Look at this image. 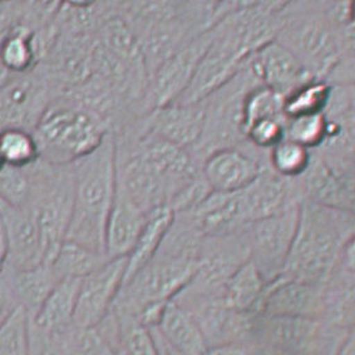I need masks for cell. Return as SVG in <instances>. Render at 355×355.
<instances>
[{"label":"cell","instance_id":"obj_1","mask_svg":"<svg viewBox=\"0 0 355 355\" xmlns=\"http://www.w3.org/2000/svg\"><path fill=\"white\" fill-rule=\"evenodd\" d=\"M202 239L189 217L175 215L156 255L123 284L113 308L136 316L148 305L168 303L193 277Z\"/></svg>","mask_w":355,"mask_h":355},{"label":"cell","instance_id":"obj_2","mask_svg":"<svg viewBox=\"0 0 355 355\" xmlns=\"http://www.w3.org/2000/svg\"><path fill=\"white\" fill-rule=\"evenodd\" d=\"M275 40L314 78L328 79L344 60H355L354 26H339L327 1H285Z\"/></svg>","mask_w":355,"mask_h":355},{"label":"cell","instance_id":"obj_3","mask_svg":"<svg viewBox=\"0 0 355 355\" xmlns=\"http://www.w3.org/2000/svg\"><path fill=\"white\" fill-rule=\"evenodd\" d=\"M354 240L355 212L302 201L284 277L324 285L345 246Z\"/></svg>","mask_w":355,"mask_h":355},{"label":"cell","instance_id":"obj_4","mask_svg":"<svg viewBox=\"0 0 355 355\" xmlns=\"http://www.w3.org/2000/svg\"><path fill=\"white\" fill-rule=\"evenodd\" d=\"M74 200L67 241L105 254V226L116 186V145L112 132L85 157L72 164Z\"/></svg>","mask_w":355,"mask_h":355},{"label":"cell","instance_id":"obj_5","mask_svg":"<svg viewBox=\"0 0 355 355\" xmlns=\"http://www.w3.org/2000/svg\"><path fill=\"white\" fill-rule=\"evenodd\" d=\"M32 132L42 159L72 165L96 150L111 131L97 114L62 94L46 105Z\"/></svg>","mask_w":355,"mask_h":355},{"label":"cell","instance_id":"obj_6","mask_svg":"<svg viewBox=\"0 0 355 355\" xmlns=\"http://www.w3.org/2000/svg\"><path fill=\"white\" fill-rule=\"evenodd\" d=\"M29 196L26 209L32 212L40 227L46 263L55 257L66 241L74 200L72 165L52 164L42 159L28 168Z\"/></svg>","mask_w":355,"mask_h":355},{"label":"cell","instance_id":"obj_7","mask_svg":"<svg viewBox=\"0 0 355 355\" xmlns=\"http://www.w3.org/2000/svg\"><path fill=\"white\" fill-rule=\"evenodd\" d=\"M260 85L243 67L225 86L201 101L205 107V127L202 136L191 153L200 166L212 152L245 144L243 132V96L251 87Z\"/></svg>","mask_w":355,"mask_h":355},{"label":"cell","instance_id":"obj_8","mask_svg":"<svg viewBox=\"0 0 355 355\" xmlns=\"http://www.w3.org/2000/svg\"><path fill=\"white\" fill-rule=\"evenodd\" d=\"M295 181L302 201L355 212V158L314 150L306 171Z\"/></svg>","mask_w":355,"mask_h":355},{"label":"cell","instance_id":"obj_9","mask_svg":"<svg viewBox=\"0 0 355 355\" xmlns=\"http://www.w3.org/2000/svg\"><path fill=\"white\" fill-rule=\"evenodd\" d=\"M299 205L255 221L246 229L250 260L266 283L283 275L295 237Z\"/></svg>","mask_w":355,"mask_h":355},{"label":"cell","instance_id":"obj_10","mask_svg":"<svg viewBox=\"0 0 355 355\" xmlns=\"http://www.w3.org/2000/svg\"><path fill=\"white\" fill-rule=\"evenodd\" d=\"M212 40V29L191 40L152 73L147 89V110L151 112L178 101L198 71Z\"/></svg>","mask_w":355,"mask_h":355},{"label":"cell","instance_id":"obj_11","mask_svg":"<svg viewBox=\"0 0 355 355\" xmlns=\"http://www.w3.org/2000/svg\"><path fill=\"white\" fill-rule=\"evenodd\" d=\"M125 272V257L110 259L80 280L74 311L77 328L94 329L105 320L122 289Z\"/></svg>","mask_w":355,"mask_h":355},{"label":"cell","instance_id":"obj_12","mask_svg":"<svg viewBox=\"0 0 355 355\" xmlns=\"http://www.w3.org/2000/svg\"><path fill=\"white\" fill-rule=\"evenodd\" d=\"M268 166V152L245 142L212 152L201 164V175L212 192L232 193L248 187Z\"/></svg>","mask_w":355,"mask_h":355},{"label":"cell","instance_id":"obj_13","mask_svg":"<svg viewBox=\"0 0 355 355\" xmlns=\"http://www.w3.org/2000/svg\"><path fill=\"white\" fill-rule=\"evenodd\" d=\"M322 285L280 277L266 284L257 314L322 320Z\"/></svg>","mask_w":355,"mask_h":355},{"label":"cell","instance_id":"obj_14","mask_svg":"<svg viewBox=\"0 0 355 355\" xmlns=\"http://www.w3.org/2000/svg\"><path fill=\"white\" fill-rule=\"evenodd\" d=\"M245 67L261 86L286 97L311 77L288 48L271 40L252 53Z\"/></svg>","mask_w":355,"mask_h":355},{"label":"cell","instance_id":"obj_15","mask_svg":"<svg viewBox=\"0 0 355 355\" xmlns=\"http://www.w3.org/2000/svg\"><path fill=\"white\" fill-rule=\"evenodd\" d=\"M0 217L8 237V260L4 269H32L46 263V249L32 212L0 201Z\"/></svg>","mask_w":355,"mask_h":355},{"label":"cell","instance_id":"obj_16","mask_svg":"<svg viewBox=\"0 0 355 355\" xmlns=\"http://www.w3.org/2000/svg\"><path fill=\"white\" fill-rule=\"evenodd\" d=\"M139 121L146 131L191 151L198 145L204 132V103L164 105L152 110Z\"/></svg>","mask_w":355,"mask_h":355},{"label":"cell","instance_id":"obj_17","mask_svg":"<svg viewBox=\"0 0 355 355\" xmlns=\"http://www.w3.org/2000/svg\"><path fill=\"white\" fill-rule=\"evenodd\" d=\"M240 198L249 225L302 202L295 180L277 176L269 166L263 168L254 182L240 191Z\"/></svg>","mask_w":355,"mask_h":355},{"label":"cell","instance_id":"obj_18","mask_svg":"<svg viewBox=\"0 0 355 355\" xmlns=\"http://www.w3.org/2000/svg\"><path fill=\"white\" fill-rule=\"evenodd\" d=\"M147 216L117 182L105 226V255L110 259L127 257L145 226Z\"/></svg>","mask_w":355,"mask_h":355},{"label":"cell","instance_id":"obj_19","mask_svg":"<svg viewBox=\"0 0 355 355\" xmlns=\"http://www.w3.org/2000/svg\"><path fill=\"white\" fill-rule=\"evenodd\" d=\"M166 347L182 355H205L209 350L195 318L184 306L170 300L156 329Z\"/></svg>","mask_w":355,"mask_h":355},{"label":"cell","instance_id":"obj_20","mask_svg":"<svg viewBox=\"0 0 355 355\" xmlns=\"http://www.w3.org/2000/svg\"><path fill=\"white\" fill-rule=\"evenodd\" d=\"M3 272L15 303L29 318H33L40 311L54 286L60 282L51 263H42L32 269H4Z\"/></svg>","mask_w":355,"mask_h":355},{"label":"cell","instance_id":"obj_21","mask_svg":"<svg viewBox=\"0 0 355 355\" xmlns=\"http://www.w3.org/2000/svg\"><path fill=\"white\" fill-rule=\"evenodd\" d=\"M42 55L40 32L32 26H18L0 40V66L10 76L33 72Z\"/></svg>","mask_w":355,"mask_h":355},{"label":"cell","instance_id":"obj_22","mask_svg":"<svg viewBox=\"0 0 355 355\" xmlns=\"http://www.w3.org/2000/svg\"><path fill=\"white\" fill-rule=\"evenodd\" d=\"M173 217L175 214L170 207H161L148 214L137 241L132 248L131 252L125 257L123 284L127 283L133 275H136L156 255L171 226Z\"/></svg>","mask_w":355,"mask_h":355},{"label":"cell","instance_id":"obj_23","mask_svg":"<svg viewBox=\"0 0 355 355\" xmlns=\"http://www.w3.org/2000/svg\"><path fill=\"white\" fill-rule=\"evenodd\" d=\"M78 279H63L54 286L40 311L31 318L43 329L60 333L74 327V311L78 296Z\"/></svg>","mask_w":355,"mask_h":355},{"label":"cell","instance_id":"obj_24","mask_svg":"<svg viewBox=\"0 0 355 355\" xmlns=\"http://www.w3.org/2000/svg\"><path fill=\"white\" fill-rule=\"evenodd\" d=\"M266 284L257 266L249 260L234 272L225 285L223 300L237 311L257 314Z\"/></svg>","mask_w":355,"mask_h":355},{"label":"cell","instance_id":"obj_25","mask_svg":"<svg viewBox=\"0 0 355 355\" xmlns=\"http://www.w3.org/2000/svg\"><path fill=\"white\" fill-rule=\"evenodd\" d=\"M110 257L102 252L91 250L78 243L64 241L60 245L55 257L51 261L54 272L60 280L63 279H78L89 275L94 270L107 263Z\"/></svg>","mask_w":355,"mask_h":355},{"label":"cell","instance_id":"obj_26","mask_svg":"<svg viewBox=\"0 0 355 355\" xmlns=\"http://www.w3.org/2000/svg\"><path fill=\"white\" fill-rule=\"evenodd\" d=\"M333 86L325 79L310 78L284 97L285 119L325 113Z\"/></svg>","mask_w":355,"mask_h":355},{"label":"cell","instance_id":"obj_27","mask_svg":"<svg viewBox=\"0 0 355 355\" xmlns=\"http://www.w3.org/2000/svg\"><path fill=\"white\" fill-rule=\"evenodd\" d=\"M0 156L4 165L29 168L40 159V146L33 132L21 127L0 130Z\"/></svg>","mask_w":355,"mask_h":355},{"label":"cell","instance_id":"obj_28","mask_svg":"<svg viewBox=\"0 0 355 355\" xmlns=\"http://www.w3.org/2000/svg\"><path fill=\"white\" fill-rule=\"evenodd\" d=\"M243 132L260 121L270 119H285L284 116V97L261 85L251 87L243 96Z\"/></svg>","mask_w":355,"mask_h":355},{"label":"cell","instance_id":"obj_29","mask_svg":"<svg viewBox=\"0 0 355 355\" xmlns=\"http://www.w3.org/2000/svg\"><path fill=\"white\" fill-rule=\"evenodd\" d=\"M311 151L294 141L284 139L268 152V166L277 176L297 180L309 166Z\"/></svg>","mask_w":355,"mask_h":355},{"label":"cell","instance_id":"obj_30","mask_svg":"<svg viewBox=\"0 0 355 355\" xmlns=\"http://www.w3.org/2000/svg\"><path fill=\"white\" fill-rule=\"evenodd\" d=\"M76 325L60 333H52L38 327L29 318L28 355H74Z\"/></svg>","mask_w":355,"mask_h":355},{"label":"cell","instance_id":"obj_31","mask_svg":"<svg viewBox=\"0 0 355 355\" xmlns=\"http://www.w3.org/2000/svg\"><path fill=\"white\" fill-rule=\"evenodd\" d=\"M327 136V119L322 114L285 119V139L294 141L314 151L322 145Z\"/></svg>","mask_w":355,"mask_h":355},{"label":"cell","instance_id":"obj_32","mask_svg":"<svg viewBox=\"0 0 355 355\" xmlns=\"http://www.w3.org/2000/svg\"><path fill=\"white\" fill-rule=\"evenodd\" d=\"M28 349L29 316L18 306L0 325V355H28Z\"/></svg>","mask_w":355,"mask_h":355},{"label":"cell","instance_id":"obj_33","mask_svg":"<svg viewBox=\"0 0 355 355\" xmlns=\"http://www.w3.org/2000/svg\"><path fill=\"white\" fill-rule=\"evenodd\" d=\"M28 196V168L3 166L0 168V201L14 207H26Z\"/></svg>","mask_w":355,"mask_h":355},{"label":"cell","instance_id":"obj_34","mask_svg":"<svg viewBox=\"0 0 355 355\" xmlns=\"http://www.w3.org/2000/svg\"><path fill=\"white\" fill-rule=\"evenodd\" d=\"M284 139L285 119H263L245 132V141L259 151L269 152Z\"/></svg>","mask_w":355,"mask_h":355},{"label":"cell","instance_id":"obj_35","mask_svg":"<svg viewBox=\"0 0 355 355\" xmlns=\"http://www.w3.org/2000/svg\"><path fill=\"white\" fill-rule=\"evenodd\" d=\"M74 355H117L116 350L97 329H79L74 333Z\"/></svg>","mask_w":355,"mask_h":355},{"label":"cell","instance_id":"obj_36","mask_svg":"<svg viewBox=\"0 0 355 355\" xmlns=\"http://www.w3.org/2000/svg\"><path fill=\"white\" fill-rule=\"evenodd\" d=\"M18 308L3 271H0V325Z\"/></svg>","mask_w":355,"mask_h":355},{"label":"cell","instance_id":"obj_37","mask_svg":"<svg viewBox=\"0 0 355 355\" xmlns=\"http://www.w3.org/2000/svg\"><path fill=\"white\" fill-rule=\"evenodd\" d=\"M245 347L246 355H291L285 353L280 349L272 348L270 345L263 344V343L251 342L248 343Z\"/></svg>","mask_w":355,"mask_h":355},{"label":"cell","instance_id":"obj_38","mask_svg":"<svg viewBox=\"0 0 355 355\" xmlns=\"http://www.w3.org/2000/svg\"><path fill=\"white\" fill-rule=\"evenodd\" d=\"M205 355H246V350L243 345H225L209 349Z\"/></svg>","mask_w":355,"mask_h":355},{"label":"cell","instance_id":"obj_39","mask_svg":"<svg viewBox=\"0 0 355 355\" xmlns=\"http://www.w3.org/2000/svg\"><path fill=\"white\" fill-rule=\"evenodd\" d=\"M8 260V237L4 223L0 217V271L6 268Z\"/></svg>","mask_w":355,"mask_h":355},{"label":"cell","instance_id":"obj_40","mask_svg":"<svg viewBox=\"0 0 355 355\" xmlns=\"http://www.w3.org/2000/svg\"><path fill=\"white\" fill-rule=\"evenodd\" d=\"M336 355H355V333H352L343 342Z\"/></svg>","mask_w":355,"mask_h":355},{"label":"cell","instance_id":"obj_41","mask_svg":"<svg viewBox=\"0 0 355 355\" xmlns=\"http://www.w3.org/2000/svg\"><path fill=\"white\" fill-rule=\"evenodd\" d=\"M151 331L153 336H155V339H156V342H157L158 345H159V348L162 350L164 355H182L178 353V352H175V350H172V349L168 348V347H166L165 343L162 342V339L159 338L156 330L151 329Z\"/></svg>","mask_w":355,"mask_h":355},{"label":"cell","instance_id":"obj_42","mask_svg":"<svg viewBox=\"0 0 355 355\" xmlns=\"http://www.w3.org/2000/svg\"><path fill=\"white\" fill-rule=\"evenodd\" d=\"M152 336H153V334H152ZM153 338H155V336H153ZM155 340H156V339H155ZM156 344H157V342H156ZM157 347H158V350H159V355H164V353H162V350H161V348H159V345H158V344H157Z\"/></svg>","mask_w":355,"mask_h":355},{"label":"cell","instance_id":"obj_43","mask_svg":"<svg viewBox=\"0 0 355 355\" xmlns=\"http://www.w3.org/2000/svg\"><path fill=\"white\" fill-rule=\"evenodd\" d=\"M4 166V162H3V159H1V156H0V168Z\"/></svg>","mask_w":355,"mask_h":355}]
</instances>
